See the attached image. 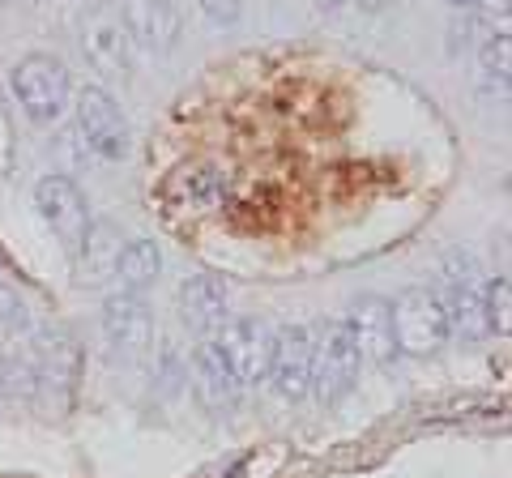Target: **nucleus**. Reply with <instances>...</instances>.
<instances>
[{"mask_svg":"<svg viewBox=\"0 0 512 478\" xmlns=\"http://www.w3.org/2000/svg\"><path fill=\"white\" fill-rule=\"evenodd\" d=\"M316 342H312V397L320 406H338L342 397H350V389L359 385L363 372V355L355 346V333H350L346 316H329L320 321Z\"/></svg>","mask_w":512,"mask_h":478,"instance_id":"nucleus-1","label":"nucleus"},{"mask_svg":"<svg viewBox=\"0 0 512 478\" xmlns=\"http://www.w3.org/2000/svg\"><path fill=\"white\" fill-rule=\"evenodd\" d=\"M73 111H77V141L86 146V154H94L99 163H124L133 154V124H128L120 99L103 82L77 90Z\"/></svg>","mask_w":512,"mask_h":478,"instance_id":"nucleus-2","label":"nucleus"},{"mask_svg":"<svg viewBox=\"0 0 512 478\" xmlns=\"http://www.w3.org/2000/svg\"><path fill=\"white\" fill-rule=\"evenodd\" d=\"M393 304V338H397V355L410 359H427L440 355V350L453 342V329H448V312L440 304L436 286H406Z\"/></svg>","mask_w":512,"mask_h":478,"instance_id":"nucleus-3","label":"nucleus"},{"mask_svg":"<svg viewBox=\"0 0 512 478\" xmlns=\"http://www.w3.org/2000/svg\"><path fill=\"white\" fill-rule=\"evenodd\" d=\"M13 94L30 124H56L73 103L69 69L47 52H30L13 65Z\"/></svg>","mask_w":512,"mask_h":478,"instance_id":"nucleus-4","label":"nucleus"},{"mask_svg":"<svg viewBox=\"0 0 512 478\" xmlns=\"http://www.w3.org/2000/svg\"><path fill=\"white\" fill-rule=\"evenodd\" d=\"M77 35H82L86 65L99 73L103 82H128V73H133V43L124 35L116 5H107V0L86 5L82 22H77Z\"/></svg>","mask_w":512,"mask_h":478,"instance_id":"nucleus-5","label":"nucleus"},{"mask_svg":"<svg viewBox=\"0 0 512 478\" xmlns=\"http://www.w3.org/2000/svg\"><path fill=\"white\" fill-rule=\"evenodd\" d=\"M35 210L39 218L47 222V231L56 235V244L64 248V257H77V248H82V239L90 231V197L82 193V184L73 180V175H43V180L35 184Z\"/></svg>","mask_w":512,"mask_h":478,"instance_id":"nucleus-6","label":"nucleus"},{"mask_svg":"<svg viewBox=\"0 0 512 478\" xmlns=\"http://www.w3.org/2000/svg\"><path fill=\"white\" fill-rule=\"evenodd\" d=\"M312 325H282L274 333V355H269V376L265 385L282 406H299L312 397Z\"/></svg>","mask_w":512,"mask_h":478,"instance_id":"nucleus-7","label":"nucleus"},{"mask_svg":"<svg viewBox=\"0 0 512 478\" xmlns=\"http://www.w3.org/2000/svg\"><path fill=\"white\" fill-rule=\"evenodd\" d=\"M99 333L111 359L120 363H137L154 350V312L146 304V295H124L111 291L103 316H99Z\"/></svg>","mask_w":512,"mask_h":478,"instance_id":"nucleus-8","label":"nucleus"},{"mask_svg":"<svg viewBox=\"0 0 512 478\" xmlns=\"http://www.w3.org/2000/svg\"><path fill=\"white\" fill-rule=\"evenodd\" d=\"M274 333L278 329L269 325L265 316H227V325L214 333L222 355H227V363H231L235 380H239V393L265 385L269 355H274Z\"/></svg>","mask_w":512,"mask_h":478,"instance_id":"nucleus-9","label":"nucleus"},{"mask_svg":"<svg viewBox=\"0 0 512 478\" xmlns=\"http://www.w3.org/2000/svg\"><path fill=\"white\" fill-rule=\"evenodd\" d=\"M124 35L141 56H167L180 43V13L175 0H120Z\"/></svg>","mask_w":512,"mask_h":478,"instance_id":"nucleus-10","label":"nucleus"},{"mask_svg":"<svg viewBox=\"0 0 512 478\" xmlns=\"http://www.w3.org/2000/svg\"><path fill=\"white\" fill-rule=\"evenodd\" d=\"M346 325L355 333V346L363 363L372 368H393L397 359V338H393V304L384 295H359L346 312Z\"/></svg>","mask_w":512,"mask_h":478,"instance_id":"nucleus-11","label":"nucleus"},{"mask_svg":"<svg viewBox=\"0 0 512 478\" xmlns=\"http://www.w3.org/2000/svg\"><path fill=\"white\" fill-rule=\"evenodd\" d=\"M175 308H180V321L192 333L214 338L231 316V286L218 274H192L180 282V291H175Z\"/></svg>","mask_w":512,"mask_h":478,"instance_id":"nucleus-12","label":"nucleus"},{"mask_svg":"<svg viewBox=\"0 0 512 478\" xmlns=\"http://www.w3.org/2000/svg\"><path fill=\"white\" fill-rule=\"evenodd\" d=\"M188 376H192V393L205 410H231L239 397V380L231 372L227 355H222L218 338H201L197 346L188 350Z\"/></svg>","mask_w":512,"mask_h":478,"instance_id":"nucleus-13","label":"nucleus"},{"mask_svg":"<svg viewBox=\"0 0 512 478\" xmlns=\"http://www.w3.org/2000/svg\"><path fill=\"white\" fill-rule=\"evenodd\" d=\"M158 274H163V248H158L150 235H137V239H128V244H120L116 269H111V286L124 295H146V291H154Z\"/></svg>","mask_w":512,"mask_h":478,"instance_id":"nucleus-14","label":"nucleus"},{"mask_svg":"<svg viewBox=\"0 0 512 478\" xmlns=\"http://www.w3.org/2000/svg\"><path fill=\"white\" fill-rule=\"evenodd\" d=\"M116 257H120V231H116V222L94 218L86 239H82V248H77V257H73L77 282H82V286H107L111 282V269H116Z\"/></svg>","mask_w":512,"mask_h":478,"instance_id":"nucleus-15","label":"nucleus"},{"mask_svg":"<svg viewBox=\"0 0 512 478\" xmlns=\"http://www.w3.org/2000/svg\"><path fill=\"white\" fill-rule=\"evenodd\" d=\"M478 90L495 103L508 99V22L487 26L478 39Z\"/></svg>","mask_w":512,"mask_h":478,"instance_id":"nucleus-16","label":"nucleus"},{"mask_svg":"<svg viewBox=\"0 0 512 478\" xmlns=\"http://www.w3.org/2000/svg\"><path fill=\"white\" fill-rule=\"evenodd\" d=\"M171 193H175V205H180V210L210 214L214 205H222V197H227V175L218 167H192L171 184Z\"/></svg>","mask_w":512,"mask_h":478,"instance_id":"nucleus-17","label":"nucleus"},{"mask_svg":"<svg viewBox=\"0 0 512 478\" xmlns=\"http://www.w3.org/2000/svg\"><path fill=\"white\" fill-rule=\"evenodd\" d=\"M43 321L30 308V299L18 291L13 282L0 278V329L9 333V338H26V333H35Z\"/></svg>","mask_w":512,"mask_h":478,"instance_id":"nucleus-18","label":"nucleus"},{"mask_svg":"<svg viewBox=\"0 0 512 478\" xmlns=\"http://www.w3.org/2000/svg\"><path fill=\"white\" fill-rule=\"evenodd\" d=\"M483 325H487V338L495 333H508V278L495 274V278H483Z\"/></svg>","mask_w":512,"mask_h":478,"instance_id":"nucleus-19","label":"nucleus"},{"mask_svg":"<svg viewBox=\"0 0 512 478\" xmlns=\"http://www.w3.org/2000/svg\"><path fill=\"white\" fill-rule=\"evenodd\" d=\"M483 282V265H478V257L470 248H453L444 257V265H440V291L444 286H478Z\"/></svg>","mask_w":512,"mask_h":478,"instance_id":"nucleus-20","label":"nucleus"},{"mask_svg":"<svg viewBox=\"0 0 512 478\" xmlns=\"http://www.w3.org/2000/svg\"><path fill=\"white\" fill-rule=\"evenodd\" d=\"M197 5L214 26H235L239 13H244V0H197Z\"/></svg>","mask_w":512,"mask_h":478,"instance_id":"nucleus-21","label":"nucleus"},{"mask_svg":"<svg viewBox=\"0 0 512 478\" xmlns=\"http://www.w3.org/2000/svg\"><path fill=\"white\" fill-rule=\"evenodd\" d=\"M13 402V389H9V368H5V355H0V414L9 410Z\"/></svg>","mask_w":512,"mask_h":478,"instance_id":"nucleus-22","label":"nucleus"},{"mask_svg":"<svg viewBox=\"0 0 512 478\" xmlns=\"http://www.w3.org/2000/svg\"><path fill=\"white\" fill-rule=\"evenodd\" d=\"M453 5H478V0H453Z\"/></svg>","mask_w":512,"mask_h":478,"instance_id":"nucleus-23","label":"nucleus"}]
</instances>
